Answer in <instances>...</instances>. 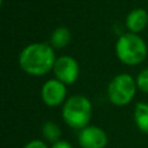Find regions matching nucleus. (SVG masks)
<instances>
[{"mask_svg":"<svg viewBox=\"0 0 148 148\" xmlns=\"http://www.w3.org/2000/svg\"><path fill=\"white\" fill-rule=\"evenodd\" d=\"M42 133H43V136L50 141V142H57L59 141V138L61 135V130L60 127L53 123V121H46L43 127H42Z\"/></svg>","mask_w":148,"mask_h":148,"instance_id":"nucleus-11","label":"nucleus"},{"mask_svg":"<svg viewBox=\"0 0 148 148\" xmlns=\"http://www.w3.org/2000/svg\"><path fill=\"white\" fill-rule=\"evenodd\" d=\"M23 148H49L46 143L42 140H31L29 141Z\"/></svg>","mask_w":148,"mask_h":148,"instance_id":"nucleus-13","label":"nucleus"},{"mask_svg":"<svg viewBox=\"0 0 148 148\" xmlns=\"http://www.w3.org/2000/svg\"><path fill=\"white\" fill-rule=\"evenodd\" d=\"M56 60L53 47L46 43H31L18 56V64L22 71L34 76L49 73L53 69Z\"/></svg>","mask_w":148,"mask_h":148,"instance_id":"nucleus-1","label":"nucleus"},{"mask_svg":"<svg viewBox=\"0 0 148 148\" xmlns=\"http://www.w3.org/2000/svg\"><path fill=\"white\" fill-rule=\"evenodd\" d=\"M117 58L125 65L135 66L147 57V44L138 35L127 32L121 35L116 43Z\"/></svg>","mask_w":148,"mask_h":148,"instance_id":"nucleus-3","label":"nucleus"},{"mask_svg":"<svg viewBox=\"0 0 148 148\" xmlns=\"http://www.w3.org/2000/svg\"><path fill=\"white\" fill-rule=\"evenodd\" d=\"M134 121L138 128L148 134V103L140 102L134 108Z\"/></svg>","mask_w":148,"mask_h":148,"instance_id":"nucleus-9","label":"nucleus"},{"mask_svg":"<svg viewBox=\"0 0 148 148\" xmlns=\"http://www.w3.org/2000/svg\"><path fill=\"white\" fill-rule=\"evenodd\" d=\"M79 64L71 56H61L56 60L53 73L56 77L65 84H72L79 76Z\"/></svg>","mask_w":148,"mask_h":148,"instance_id":"nucleus-5","label":"nucleus"},{"mask_svg":"<svg viewBox=\"0 0 148 148\" xmlns=\"http://www.w3.org/2000/svg\"><path fill=\"white\" fill-rule=\"evenodd\" d=\"M61 113L64 121L69 127L82 130L89 125L91 119V102L83 95H73L65 101Z\"/></svg>","mask_w":148,"mask_h":148,"instance_id":"nucleus-2","label":"nucleus"},{"mask_svg":"<svg viewBox=\"0 0 148 148\" xmlns=\"http://www.w3.org/2000/svg\"><path fill=\"white\" fill-rule=\"evenodd\" d=\"M51 46L56 49H61L71 42V31L66 27H59L54 29L50 37Z\"/></svg>","mask_w":148,"mask_h":148,"instance_id":"nucleus-10","label":"nucleus"},{"mask_svg":"<svg viewBox=\"0 0 148 148\" xmlns=\"http://www.w3.org/2000/svg\"><path fill=\"white\" fill-rule=\"evenodd\" d=\"M77 141L82 148H104L108 143V136L101 127L90 125L80 130Z\"/></svg>","mask_w":148,"mask_h":148,"instance_id":"nucleus-7","label":"nucleus"},{"mask_svg":"<svg viewBox=\"0 0 148 148\" xmlns=\"http://www.w3.org/2000/svg\"><path fill=\"white\" fill-rule=\"evenodd\" d=\"M67 90H66V84L59 81L58 79H51L47 80L40 90V96L42 101L44 102L45 105L53 108L58 106L64 103L65 97H66Z\"/></svg>","mask_w":148,"mask_h":148,"instance_id":"nucleus-6","label":"nucleus"},{"mask_svg":"<svg viewBox=\"0 0 148 148\" xmlns=\"http://www.w3.org/2000/svg\"><path fill=\"white\" fill-rule=\"evenodd\" d=\"M135 81H136L138 88H139L141 91L148 94V68L142 69V71L138 74Z\"/></svg>","mask_w":148,"mask_h":148,"instance_id":"nucleus-12","label":"nucleus"},{"mask_svg":"<svg viewBox=\"0 0 148 148\" xmlns=\"http://www.w3.org/2000/svg\"><path fill=\"white\" fill-rule=\"evenodd\" d=\"M136 81L126 73L116 75L108 86L109 101L117 106L128 104L136 91Z\"/></svg>","mask_w":148,"mask_h":148,"instance_id":"nucleus-4","label":"nucleus"},{"mask_svg":"<svg viewBox=\"0 0 148 148\" xmlns=\"http://www.w3.org/2000/svg\"><path fill=\"white\" fill-rule=\"evenodd\" d=\"M51 148H73V146L68 142V141H65V140H59L57 142H54L52 145Z\"/></svg>","mask_w":148,"mask_h":148,"instance_id":"nucleus-14","label":"nucleus"},{"mask_svg":"<svg viewBox=\"0 0 148 148\" xmlns=\"http://www.w3.org/2000/svg\"><path fill=\"white\" fill-rule=\"evenodd\" d=\"M148 24V13L143 8H136L128 13L126 16V27L133 32L138 34L142 31Z\"/></svg>","mask_w":148,"mask_h":148,"instance_id":"nucleus-8","label":"nucleus"}]
</instances>
